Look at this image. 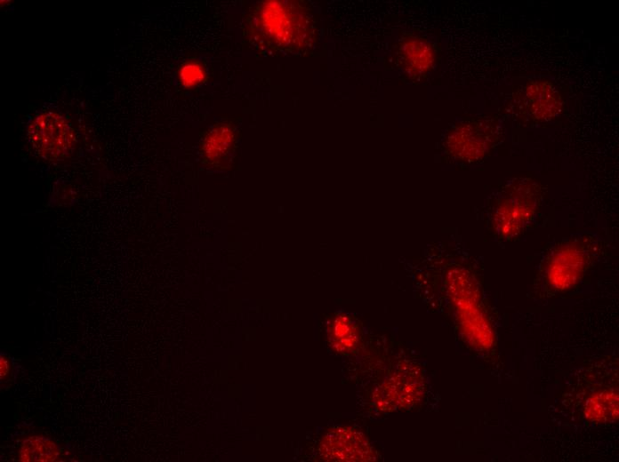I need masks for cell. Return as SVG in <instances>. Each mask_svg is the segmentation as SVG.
Returning <instances> with one entry per match:
<instances>
[{"instance_id": "obj_7", "label": "cell", "mask_w": 619, "mask_h": 462, "mask_svg": "<svg viewBox=\"0 0 619 462\" xmlns=\"http://www.w3.org/2000/svg\"><path fill=\"white\" fill-rule=\"evenodd\" d=\"M12 372V362L11 359L6 355H2L0 359V376L1 380H6Z\"/></svg>"}, {"instance_id": "obj_3", "label": "cell", "mask_w": 619, "mask_h": 462, "mask_svg": "<svg viewBox=\"0 0 619 462\" xmlns=\"http://www.w3.org/2000/svg\"><path fill=\"white\" fill-rule=\"evenodd\" d=\"M399 58L404 70L415 77L426 74L433 67L435 52L427 40L407 35L400 42Z\"/></svg>"}, {"instance_id": "obj_2", "label": "cell", "mask_w": 619, "mask_h": 462, "mask_svg": "<svg viewBox=\"0 0 619 462\" xmlns=\"http://www.w3.org/2000/svg\"><path fill=\"white\" fill-rule=\"evenodd\" d=\"M562 104L559 91L549 81H531L524 88L523 107L532 119H551L561 111Z\"/></svg>"}, {"instance_id": "obj_6", "label": "cell", "mask_w": 619, "mask_h": 462, "mask_svg": "<svg viewBox=\"0 0 619 462\" xmlns=\"http://www.w3.org/2000/svg\"><path fill=\"white\" fill-rule=\"evenodd\" d=\"M204 77L202 68L195 63L185 65L181 71V78L186 86L198 84Z\"/></svg>"}, {"instance_id": "obj_5", "label": "cell", "mask_w": 619, "mask_h": 462, "mask_svg": "<svg viewBox=\"0 0 619 462\" xmlns=\"http://www.w3.org/2000/svg\"><path fill=\"white\" fill-rule=\"evenodd\" d=\"M18 459L26 462L58 461L60 459V450L48 437L39 434L30 435L21 442L18 452Z\"/></svg>"}, {"instance_id": "obj_4", "label": "cell", "mask_w": 619, "mask_h": 462, "mask_svg": "<svg viewBox=\"0 0 619 462\" xmlns=\"http://www.w3.org/2000/svg\"><path fill=\"white\" fill-rule=\"evenodd\" d=\"M269 10L264 11L269 13V18H264V28H270L267 30L272 36V38L280 40L284 43H289L293 39H296L295 34H300V28L303 27L297 20H300V15L296 12H291L286 8V5L273 2L269 4Z\"/></svg>"}, {"instance_id": "obj_1", "label": "cell", "mask_w": 619, "mask_h": 462, "mask_svg": "<svg viewBox=\"0 0 619 462\" xmlns=\"http://www.w3.org/2000/svg\"><path fill=\"white\" fill-rule=\"evenodd\" d=\"M29 138L37 150L46 156L60 155L69 144V129L58 115L44 113L30 124Z\"/></svg>"}]
</instances>
